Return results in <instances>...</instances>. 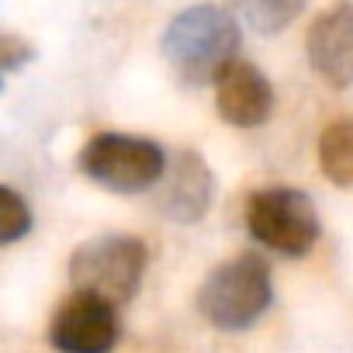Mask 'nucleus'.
<instances>
[{
	"mask_svg": "<svg viewBox=\"0 0 353 353\" xmlns=\"http://www.w3.org/2000/svg\"><path fill=\"white\" fill-rule=\"evenodd\" d=\"M308 0H229V8L236 11L239 21H246L260 35H277L298 21Z\"/></svg>",
	"mask_w": 353,
	"mask_h": 353,
	"instance_id": "obj_11",
	"label": "nucleus"
},
{
	"mask_svg": "<svg viewBox=\"0 0 353 353\" xmlns=\"http://www.w3.org/2000/svg\"><path fill=\"white\" fill-rule=\"evenodd\" d=\"M32 232V208L14 188H0V243L11 246Z\"/></svg>",
	"mask_w": 353,
	"mask_h": 353,
	"instance_id": "obj_12",
	"label": "nucleus"
},
{
	"mask_svg": "<svg viewBox=\"0 0 353 353\" xmlns=\"http://www.w3.org/2000/svg\"><path fill=\"white\" fill-rule=\"evenodd\" d=\"M212 198H215L212 166L205 163L201 152L184 149L166 163V173L159 176V191H156L152 205L163 219L191 225V222H201L208 215Z\"/></svg>",
	"mask_w": 353,
	"mask_h": 353,
	"instance_id": "obj_7",
	"label": "nucleus"
},
{
	"mask_svg": "<svg viewBox=\"0 0 353 353\" xmlns=\"http://www.w3.org/2000/svg\"><path fill=\"white\" fill-rule=\"evenodd\" d=\"M77 163H80L83 176H90L94 184H101L114 194L149 191L166 173V152L156 142L139 139V135H121V132L94 135L80 149Z\"/></svg>",
	"mask_w": 353,
	"mask_h": 353,
	"instance_id": "obj_3",
	"label": "nucleus"
},
{
	"mask_svg": "<svg viewBox=\"0 0 353 353\" xmlns=\"http://www.w3.org/2000/svg\"><path fill=\"white\" fill-rule=\"evenodd\" d=\"M274 301L270 267L256 253H239L219 263L198 288V312L222 332L250 329Z\"/></svg>",
	"mask_w": 353,
	"mask_h": 353,
	"instance_id": "obj_2",
	"label": "nucleus"
},
{
	"mask_svg": "<svg viewBox=\"0 0 353 353\" xmlns=\"http://www.w3.org/2000/svg\"><path fill=\"white\" fill-rule=\"evenodd\" d=\"M305 56L329 87H353V4H336L312 21Z\"/></svg>",
	"mask_w": 353,
	"mask_h": 353,
	"instance_id": "obj_8",
	"label": "nucleus"
},
{
	"mask_svg": "<svg viewBox=\"0 0 353 353\" xmlns=\"http://www.w3.org/2000/svg\"><path fill=\"white\" fill-rule=\"evenodd\" d=\"M319 166L336 188H353V114L336 118L322 128Z\"/></svg>",
	"mask_w": 353,
	"mask_h": 353,
	"instance_id": "obj_10",
	"label": "nucleus"
},
{
	"mask_svg": "<svg viewBox=\"0 0 353 353\" xmlns=\"http://www.w3.org/2000/svg\"><path fill=\"white\" fill-rule=\"evenodd\" d=\"M149 253L145 243L135 236H97L73 250L70 256V284L73 291H87L125 305L145 274Z\"/></svg>",
	"mask_w": 353,
	"mask_h": 353,
	"instance_id": "obj_4",
	"label": "nucleus"
},
{
	"mask_svg": "<svg viewBox=\"0 0 353 353\" xmlns=\"http://www.w3.org/2000/svg\"><path fill=\"white\" fill-rule=\"evenodd\" d=\"M35 59V46L28 42V39H21V35H14V32H4L0 35V70H4L8 77L11 73H18L25 63H32Z\"/></svg>",
	"mask_w": 353,
	"mask_h": 353,
	"instance_id": "obj_13",
	"label": "nucleus"
},
{
	"mask_svg": "<svg viewBox=\"0 0 353 353\" xmlns=\"http://www.w3.org/2000/svg\"><path fill=\"white\" fill-rule=\"evenodd\" d=\"M243 42L236 11L219 4H194L181 11L163 32L159 49L170 70L188 87L215 83V77L236 59Z\"/></svg>",
	"mask_w": 353,
	"mask_h": 353,
	"instance_id": "obj_1",
	"label": "nucleus"
},
{
	"mask_svg": "<svg viewBox=\"0 0 353 353\" xmlns=\"http://www.w3.org/2000/svg\"><path fill=\"white\" fill-rule=\"evenodd\" d=\"M215 108L219 118L236 128H260L274 111V87L260 66L232 59L215 77Z\"/></svg>",
	"mask_w": 353,
	"mask_h": 353,
	"instance_id": "obj_9",
	"label": "nucleus"
},
{
	"mask_svg": "<svg viewBox=\"0 0 353 353\" xmlns=\"http://www.w3.org/2000/svg\"><path fill=\"white\" fill-rule=\"evenodd\" d=\"M118 305L87 291H73V298L59 305L49 325V343L66 353H104L118 343Z\"/></svg>",
	"mask_w": 353,
	"mask_h": 353,
	"instance_id": "obj_6",
	"label": "nucleus"
},
{
	"mask_svg": "<svg viewBox=\"0 0 353 353\" xmlns=\"http://www.w3.org/2000/svg\"><path fill=\"white\" fill-rule=\"evenodd\" d=\"M246 229L281 256H308L319 243V208L298 188H263L246 201Z\"/></svg>",
	"mask_w": 353,
	"mask_h": 353,
	"instance_id": "obj_5",
	"label": "nucleus"
}]
</instances>
